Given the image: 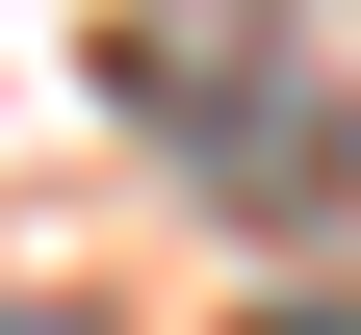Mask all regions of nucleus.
<instances>
[{
	"label": "nucleus",
	"instance_id": "1",
	"mask_svg": "<svg viewBox=\"0 0 361 335\" xmlns=\"http://www.w3.org/2000/svg\"><path fill=\"white\" fill-rule=\"evenodd\" d=\"M233 335H361V310H233Z\"/></svg>",
	"mask_w": 361,
	"mask_h": 335
}]
</instances>
